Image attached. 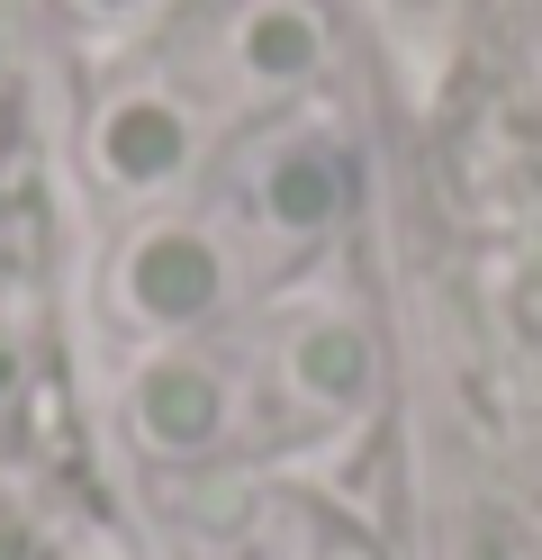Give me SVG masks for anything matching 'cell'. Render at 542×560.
<instances>
[{
  "instance_id": "cell-6",
  "label": "cell",
  "mask_w": 542,
  "mask_h": 560,
  "mask_svg": "<svg viewBox=\"0 0 542 560\" xmlns=\"http://www.w3.org/2000/svg\"><path fill=\"white\" fill-rule=\"evenodd\" d=\"M325 55H335V37H325V10L316 0H244V10L217 27V63H227V82L244 100H289L308 91L325 73Z\"/></svg>"
},
{
  "instance_id": "cell-1",
  "label": "cell",
  "mask_w": 542,
  "mask_h": 560,
  "mask_svg": "<svg viewBox=\"0 0 542 560\" xmlns=\"http://www.w3.org/2000/svg\"><path fill=\"white\" fill-rule=\"evenodd\" d=\"M108 299H118V317L145 326V335H199L208 317H227V299H235L227 226H208V218L136 226L118 244V262H108Z\"/></svg>"
},
{
  "instance_id": "cell-2",
  "label": "cell",
  "mask_w": 542,
  "mask_h": 560,
  "mask_svg": "<svg viewBox=\"0 0 542 560\" xmlns=\"http://www.w3.org/2000/svg\"><path fill=\"white\" fill-rule=\"evenodd\" d=\"M235 208H244V226L263 235V244H280V254L325 244V235L344 226V208H353V154L325 127H280L272 145L244 163Z\"/></svg>"
},
{
  "instance_id": "cell-4",
  "label": "cell",
  "mask_w": 542,
  "mask_h": 560,
  "mask_svg": "<svg viewBox=\"0 0 542 560\" xmlns=\"http://www.w3.org/2000/svg\"><path fill=\"white\" fill-rule=\"evenodd\" d=\"M91 172L127 199H163L199 172V109L172 82H127L91 118Z\"/></svg>"
},
{
  "instance_id": "cell-3",
  "label": "cell",
  "mask_w": 542,
  "mask_h": 560,
  "mask_svg": "<svg viewBox=\"0 0 542 560\" xmlns=\"http://www.w3.org/2000/svg\"><path fill=\"white\" fill-rule=\"evenodd\" d=\"M272 380L289 416H308V425H344L380 398V343L371 326L353 317V307H289L280 335H272Z\"/></svg>"
},
{
  "instance_id": "cell-5",
  "label": "cell",
  "mask_w": 542,
  "mask_h": 560,
  "mask_svg": "<svg viewBox=\"0 0 542 560\" xmlns=\"http://www.w3.org/2000/svg\"><path fill=\"white\" fill-rule=\"evenodd\" d=\"M235 416H244L235 371L208 362V353H154L127 380V425L154 462H208V452H227Z\"/></svg>"
},
{
  "instance_id": "cell-9",
  "label": "cell",
  "mask_w": 542,
  "mask_h": 560,
  "mask_svg": "<svg viewBox=\"0 0 542 560\" xmlns=\"http://www.w3.org/2000/svg\"><path fill=\"white\" fill-rule=\"evenodd\" d=\"M10 389H19V343L0 335V398H10Z\"/></svg>"
},
{
  "instance_id": "cell-8",
  "label": "cell",
  "mask_w": 542,
  "mask_h": 560,
  "mask_svg": "<svg viewBox=\"0 0 542 560\" xmlns=\"http://www.w3.org/2000/svg\"><path fill=\"white\" fill-rule=\"evenodd\" d=\"M299 560H371V551H361V542H344V534H316Z\"/></svg>"
},
{
  "instance_id": "cell-7",
  "label": "cell",
  "mask_w": 542,
  "mask_h": 560,
  "mask_svg": "<svg viewBox=\"0 0 542 560\" xmlns=\"http://www.w3.org/2000/svg\"><path fill=\"white\" fill-rule=\"evenodd\" d=\"M64 10H72V19H91V27H136L154 0H64Z\"/></svg>"
}]
</instances>
